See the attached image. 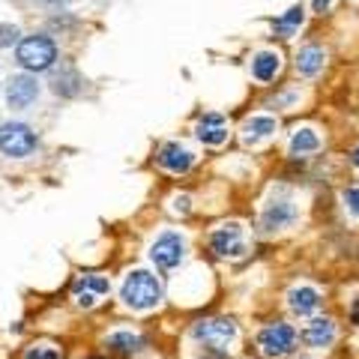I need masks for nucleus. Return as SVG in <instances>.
I'll use <instances>...</instances> for the list:
<instances>
[{
  "label": "nucleus",
  "instance_id": "nucleus-11",
  "mask_svg": "<svg viewBox=\"0 0 359 359\" xmlns=\"http://www.w3.org/2000/svg\"><path fill=\"white\" fill-rule=\"evenodd\" d=\"M108 290H111V282L105 276H81L75 282V299H78V306L90 309V306H96V299L105 297Z\"/></svg>",
  "mask_w": 359,
  "mask_h": 359
},
{
  "label": "nucleus",
  "instance_id": "nucleus-1",
  "mask_svg": "<svg viewBox=\"0 0 359 359\" xmlns=\"http://www.w3.org/2000/svg\"><path fill=\"white\" fill-rule=\"evenodd\" d=\"M120 299L126 302L129 309H138V311L153 309V306H159V299H162V285L147 269H132L120 287Z\"/></svg>",
  "mask_w": 359,
  "mask_h": 359
},
{
  "label": "nucleus",
  "instance_id": "nucleus-26",
  "mask_svg": "<svg viewBox=\"0 0 359 359\" xmlns=\"http://www.w3.org/2000/svg\"><path fill=\"white\" fill-rule=\"evenodd\" d=\"M353 165H356V168H359V147H356V150H353Z\"/></svg>",
  "mask_w": 359,
  "mask_h": 359
},
{
  "label": "nucleus",
  "instance_id": "nucleus-27",
  "mask_svg": "<svg viewBox=\"0 0 359 359\" xmlns=\"http://www.w3.org/2000/svg\"><path fill=\"white\" fill-rule=\"evenodd\" d=\"M299 359H311V356H299Z\"/></svg>",
  "mask_w": 359,
  "mask_h": 359
},
{
  "label": "nucleus",
  "instance_id": "nucleus-9",
  "mask_svg": "<svg viewBox=\"0 0 359 359\" xmlns=\"http://www.w3.org/2000/svg\"><path fill=\"white\" fill-rule=\"evenodd\" d=\"M36 96H39V84L33 75H13V81L6 84V102L15 111H25Z\"/></svg>",
  "mask_w": 359,
  "mask_h": 359
},
{
  "label": "nucleus",
  "instance_id": "nucleus-17",
  "mask_svg": "<svg viewBox=\"0 0 359 359\" xmlns=\"http://www.w3.org/2000/svg\"><path fill=\"white\" fill-rule=\"evenodd\" d=\"M323 63H327V51L318 48V45H306L297 54V72L302 78H314L323 72Z\"/></svg>",
  "mask_w": 359,
  "mask_h": 359
},
{
  "label": "nucleus",
  "instance_id": "nucleus-4",
  "mask_svg": "<svg viewBox=\"0 0 359 359\" xmlns=\"http://www.w3.org/2000/svg\"><path fill=\"white\" fill-rule=\"evenodd\" d=\"M257 347L264 351L269 359H282L287 353H294L297 347V330L290 323H269L257 332Z\"/></svg>",
  "mask_w": 359,
  "mask_h": 359
},
{
  "label": "nucleus",
  "instance_id": "nucleus-14",
  "mask_svg": "<svg viewBox=\"0 0 359 359\" xmlns=\"http://www.w3.org/2000/svg\"><path fill=\"white\" fill-rule=\"evenodd\" d=\"M302 341L309 347H330L335 341V323L330 318H311L302 330Z\"/></svg>",
  "mask_w": 359,
  "mask_h": 359
},
{
  "label": "nucleus",
  "instance_id": "nucleus-20",
  "mask_svg": "<svg viewBox=\"0 0 359 359\" xmlns=\"http://www.w3.org/2000/svg\"><path fill=\"white\" fill-rule=\"evenodd\" d=\"M108 347L111 351H117V353H135L141 347V339L138 335H132V332H114L108 339Z\"/></svg>",
  "mask_w": 359,
  "mask_h": 359
},
{
  "label": "nucleus",
  "instance_id": "nucleus-16",
  "mask_svg": "<svg viewBox=\"0 0 359 359\" xmlns=\"http://www.w3.org/2000/svg\"><path fill=\"white\" fill-rule=\"evenodd\" d=\"M276 129H278L276 117H269V114L249 117V120L243 123V141H245V144H261V141H266Z\"/></svg>",
  "mask_w": 359,
  "mask_h": 359
},
{
  "label": "nucleus",
  "instance_id": "nucleus-7",
  "mask_svg": "<svg viewBox=\"0 0 359 359\" xmlns=\"http://www.w3.org/2000/svg\"><path fill=\"white\" fill-rule=\"evenodd\" d=\"M33 147H36V135H33L30 126H25V123H6V126H0V150L6 156L21 159V156L33 153Z\"/></svg>",
  "mask_w": 359,
  "mask_h": 359
},
{
  "label": "nucleus",
  "instance_id": "nucleus-12",
  "mask_svg": "<svg viewBox=\"0 0 359 359\" xmlns=\"http://www.w3.org/2000/svg\"><path fill=\"white\" fill-rule=\"evenodd\" d=\"M159 165L165 168V171H174V174H183L189 171V168L195 165V153L183 147V144H165V147L159 150Z\"/></svg>",
  "mask_w": 359,
  "mask_h": 359
},
{
  "label": "nucleus",
  "instance_id": "nucleus-23",
  "mask_svg": "<svg viewBox=\"0 0 359 359\" xmlns=\"http://www.w3.org/2000/svg\"><path fill=\"white\" fill-rule=\"evenodd\" d=\"M341 201H344V207L353 212V216H359V189H344L341 192Z\"/></svg>",
  "mask_w": 359,
  "mask_h": 359
},
{
  "label": "nucleus",
  "instance_id": "nucleus-19",
  "mask_svg": "<svg viewBox=\"0 0 359 359\" xmlns=\"http://www.w3.org/2000/svg\"><path fill=\"white\" fill-rule=\"evenodd\" d=\"M302 21H306V13H302V6H290L282 18L273 21V30L278 33V36L290 39V36H294V33L302 27Z\"/></svg>",
  "mask_w": 359,
  "mask_h": 359
},
{
  "label": "nucleus",
  "instance_id": "nucleus-25",
  "mask_svg": "<svg viewBox=\"0 0 359 359\" xmlns=\"http://www.w3.org/2000/svg\"><path fill=\"white\" fill-rule=\"evenodd\" d=\"M42 4H48V6H60V4H66V0H42Z\"/></svg>",
  "mask_w": 359,
  "mask_h": 359
},
{
  "label": "nucleus",
  "instance_id": "nucleus-5",
  "mask_svg": "<svg viewBox=\"0 0 359 359\" xmlns=\"http://www.w3.org/2000/svg\"><path fill=\"white\" fill-rule=\"evenodd\" d=\"M299 219V207L290 195H276L273 201H266V207L261 212V228L266 233H276V231H285L290 224H297Z\"/></svg>",
  "mask_w": 359,
  "mask_h": 359
},
{
  "label": "nucleus",
  "instance_id": "nucleus-13",
  "mask_svg": "<svg viewBox=\"0 0 359 359\" xmlns=\"http://www.w3.org/2000/svg\"><path fill=\"white\" fill-rule=\"evenodd\" d=\"M287 306L294 314H299V318H309V314H314L320 309V290L311 287V285H299L287 294Z\"/></svg>",
  "mask_w": 359,
  "mask_h": 359
},
{
  "label": "nucleus",
  "instance_id": "nucleus-15",
  "mask_svg": "<svg viewBox=\"0 0 359 359\" xmlns=\"http://www.w3.org/2000/svg\"><path fill=\"white\" fill-rule=\"evenodd\" d=\"M282 72V54L273 51V48H264V51H257L255 57H252V75L257 78V81H273V78Z\"/></svg>",
  "mask_w": 359,
  "mask_h": 359
},
{
  "label": "nucleus",
  "instance_id": "nucleus-10",
  "mask_svg": "<svg viewBox=\"0 0 359 359\" xmlns=\"http://www.w3.org/2000/svg\"><path fill=\"white\" fill-rule=\"evenodd\" d=\"M198 141L207 144V147H222L224 141H228V120L222 114H204L198 120Z\"/></svg>",
  "mask_w": 359,
  "mask_h": 359
},
{
  "label": "nucleus",
  "instance_id": "nucleus-18",
  "mask_svg": "<svg viewBox=\"0 0 359 359\" xmlns=\"http://www.w3.org/2000/svg\"><path fill=\"white\" fill-rule=\"evenodd\" d=\"M320 135L318 129H311V126H302L297 129L294 135H290V144H287V150L290 156H309V153H318L320 150Z\"/></svg>",
  "mask_w": 359,
  "mask_h": 359
},
{
  "label": "nucleus",
  "instance_id": "nucleus-2",
  "mask_svg": "<svg viewBox=\"0 0 359 359\" xmlns=\"http://www.w3.org/2000/svg\"><path fill=\"white\" fill-rule=\"evenodd\" d=\"M15 57L27 72H45V69H51L54 60H57V45H54L48 36H27V39L18 42Z\"/></svg>",
  "mask_w": 359,
  "mask_h": 359
},
{
  "label": "nucleus",
  "instance_id": "nucleus-6",
  "mask_svg": "<svg viewBox=\"0 0 359 359\" xmlns=\"http://www.w3.org/2000/svg\"><path fill=\"white\" fill-rule=\"evenodd\" d=\"M210 249L219 257H240L245 255V231L240 222H224L212 231L210 237Z\"/></svg>",
  "mask_w": 359,
  "mask_h": 359
},
{
  "label": "nucleus",
  "instance_id": "nucleus-8",
  "mask_svg": "<svg viewBox=\"0 0 359 359\" xmlns=\"http://www.w3.org/2000/svg\"><path fill=\"white\" fill-rule=\"evenodd\" d=\"M150 257L156 261V266L174 269V266H180V261L186 257V240L180 237V233H174V231H165L162 237L153 243Z\"/></svg>",
  "mask_w": 359,
  "mask_h": 359
},
{
  "label": "nucleus",
  "instance_id": "nucleus-22",
  "mask_svg": "<svg viewBox=\"0 0 359 359\" xmlns=\"http://www.w3.org/2000/svg\"><path fill=\"white\" fill-rule=\"evenodd\" d=\"M25 359H60V351H54V347H30Z\"/></svg>",
  "mask_w": 359,
  "mask_h": 359
},
{
  "label": "nucleus",
  "instance_id": "nucleus-21",
  "mask_svg": "<svg viewBox=\"0 0 359 359\" xmlns=\"http://www.w3.org/2000/svg\"><path fill=\"white\" fill-rule=\"evenodd\" d=\"M18 42V27L13 25H0V48H9V45Z\"/></svg>",
  "mask_w": 359,
  "mask_h": 359
},
{
  "label": "nucleus",
  "instance_id": "nucleus-3",
  "mask_svg": "<svg viewBox=\"0 0 359 359\" xmlns=\"http://www.w3.org/2000/svg\"><path fill=\"white\" fill-rule=\"evenodd\" d=\"M195 341H201L207 347V351H219V353H228L224 347H228L233 339H237V323L231 318H212V320H201L195 323Z\"/></svg>",
  "mask_w": 359,
  "mask_h": 359
},
{
  "label": "nucleus",
  "instance_id": "nucleus-24",
  "mask_svg": "<svg viewBox=\"0 0 359 359\" xmlns=\"http://www.w3.org/2000/svg\"><path fill=\"white\" fill-rule=\"evenodd\" d=\"M332 6V0H311V9H314V13H327V9Z\"/></svg>",
  "mask_w": 359,
  "mask_h": 359
}]
</instances>
